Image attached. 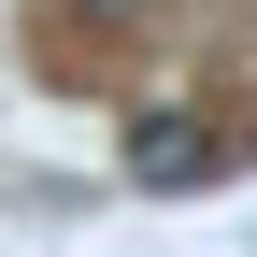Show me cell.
I'll return each instance as SVG.
<instances>
[{
    "label": "cell",
    "instance_id": "1",
    "mask_svg": "<svg viewBox=\"0 0 257 257\" xmlns=\"http://www.w3.org/2000/svg\"><path fill=\"white\" fill-rule=\"evenodd\" d=\"M200 172H214L200 114H143V128H128V186H143V200H186Z\"/></svg>",
    "mask_w": 257,
    "mask_h": 257
},
{
    "label": "cell",
    "instance_id": "2",
    "mask_svg": "<svg viewBox=\"0 0 257 257\" xmlns=\"http://www.w3.org/2000/svg\"><path fill=\"white\" fill-rule=\"evenodd\" d=\"M86 15H100V29H143V0H86Z\"/></svg>",
    "mask_w": 257,
    "mask_h": 257
}]
</instances>
